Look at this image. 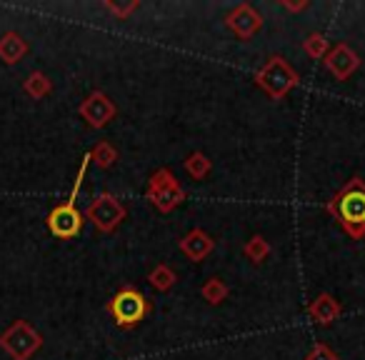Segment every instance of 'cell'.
Returning <instances> with one entry per match:
<instances>
[{"instance_id": "4fadbf2b", "label": "cell", "mask_w": 365, "mask_h": 360, "mask_svg": "<svg viewBox=\"0 0 365 360\" xmlns=\"http://www.w3.org/2000/svg\"><path fill=\"white\" fill-rule=\"evenodd\" d=\"M28 51H31V46H28V41L21 36V33L8 31L0 36V61L6 63V66L21 63L23 58L28 56Z\"/></svg>"}, {"instance_id": "7a4b0ae2", "label": "cell", "mask_w": 365, "mask_h": 360, "mask_svg": "<svg viewBox=\"0 0 365 360\" xmlns=\"http://www.w3.org/2000/svg\"><path fill=\"white\" fill-rule=\"evenodd\" d=\"M253 83L273 101H283L293 88H298L300 76L283 56H270L263 66L258 68Z\"/></svg>"}, {"instance_id": "9a60e30c", "label": "cell", "mask_w": 365, "mask_h": 360, "mask_svg": "<svg viewBox=\"0 0 365 360\" xmlns=\"http://www.w3.org/2000/svg\"><path fill=\"white\" fill-rule=\"evenodd\" d=\"M91 155V163H96L98 168H103V170H108V168H113L118 163V150L113 143L108 140H101L93 145V150L88 153Z\"/></svg>"}, {"instance_id": "603a6c76", "label": "cell", "mask_w": 365, "mask_h": 360, "mask_svg": "<svg viewBox=\"0 0 365 360\" xmlns=\"http://www.w3.org/2000/svg\"><path fill=\"white\" fill-rule=\"evenodd\" d=\"M280 8H285L288 13H303L310 8L308 0H300V3H295V0H280Z\"/></svg>"}, {"instance_id": "277c9868", "label": "cell", "mask_w": 365, "mask_h": 360, "mask_svg": "<svg viewBox=\"0 0 365 360\" xmlns=\"http://www.w3.org/2000/svg\"><path fill=\"white\" fill-rule=\"evenodd\" d=\"M0 348L6 350L13 360H31L43 348V335L28 320H13L0 333Z\"/></svg>"}, {"instance_id": "2e32d148", "label": "cell", "mask_w": 365, "mask_h": 360, "mask_svg": "<svg viewBox=\"0 0 365 360\" xmlns=\"http://www.w3.org/2000/svg\"><path fill=\"white\" fill-rule=\"evenodd\" d=\"M148 280H150V285L155 290L165 293V290H170L173 285H175L178 275H175V270H173L168 263H158L155 268H153L150 273H148Z\"/></svg>"}, {"instance_id": "5bb4252c", "label": "cell", "mask_w": 365, "mask_h": 360, "mask_svg": "<svg viewBox=\"0 0 365 360\" xmlns=\"http://www.w3.org/2000/svg\"><path fill=\"white\" fill-rule=\"evenodd\" d=\"M23 91H26V96L33 98V101H43V98H48L53 93V81L46 76V73L36 71V73H31V76L26 78V83H23Z\"/></svg>"}, {"instance_id": "5b68a950", "label": "cell", "mask_w": 365, "mask_h": 360, "mask_svg": "<svg viewBox=\"0 0 365 360\" xmlns=\"http://www.w3.org/2000/svg\"><path fill=\"white\" fill-rule=\"evenodd\" d=\"M145 195L160 213H173L185 200V188L178 183V178L173 175V170L158 168L150 175V180H148Z\"/></svg>"}, {"instance_id": "8992f818", "label": "cell", "mask_w": 365, "mask_h": 360, "mask_svg": "<svg viewBox=\"0 0 365 360\" xmlns=\"http://www.w3.org/2000/svg\"><path fill=\"white\" fill-rule=\"evenodd\" d=\"M86 218L96 225L101 233H115L120 223L128 218V208L113 193H101L86 210Z\"/></svg>"}, {"instance_id": "ac0fdd59", "label": "cell", "mask_w": 365, "mask_h": 360, "mask_svg": "<svg viewBox=\"0 0 365 360\" xmlns=\"http://www.w3.org/2000/svg\"><path fill=\"white\" fill-rule=\"evenodd\" d=\"M228 293H230L228 285H225L220 278L205 280L203 288H200V295H203V300H205V303H210V305H220L225 298H228Z\"/></svg>"}, {"instance_id": "ffe728a7", "label": "cell", "mask_w": 365, "mask_h": 360, "mask_svg": "<svg viewBox=\"0 0 365 360\" xmlns=\"http://www.w3.org/2000/svg\"><path fill=\"white\" fill-rule=\"evenodd\" d=\"M303 51L308 53L313 61H323L325 56H328V38L323 36V33H310L308 38L303 41Z\"/></svg>"}, {"instance_id": "8fae6325", "label": "cell", "mask_w": 365, "mask_h": 360, "mask_svg": "<svg viewBox=\"0 0 365 360\" xmlns=\"http://www.w3.org/2000/svg\"><path fill=\"white\" fill-rule=\"evenodd\" d=\"M178 248H180V253L188 260L200 263V260H205L215 250V240L210 238L203 228H193L188 235H182L180 243H178Z\"/></svg>"}, {"instance_id": "7c38bea8", "label": "cell", "mask_w": 365, "mask_h": 360, "mask_svg": "<svg viewBox=\"0 0 365 360\" xmlns=\"http://www.w3.org/2000/svg\"><path fill=\"white\" fill-rule=\"evenodd\" d=\"M343 313V305H340L338 298H333L330 293H320L313 303L308 305V315L320 325H330L340 318Z\"/></svg>"}, {"instance_id": "7402d4cb", "label": "cell", "mask_w": 365, "mask_h": 360, "mask_svg": "<svg viewBox=\"0 0 365 360\" xmlns=\"http://www.w3.org/2000/svg\"><path fill=\"white\" fill-rule=\"evenodd\" d=\"M305 360H340V358H338V353H335V350L330 348L328 343L318 340V343L310 348V353L305 355Z\"/></svg>"}, {"instance_id": "44dd1931", "label": "cell", "mask_w": 365, "mask_h": 360, "mask_svg": "<svg viewBox=\"0 0 365 360\" xmlns=\"http://www.w3.org/2000/svg\"><path fill=\"white\" fill-rule=\"evenodd\" d=\"M103 8H106L108 13H113L118 21H128V18H130L133 13L140 8V3H138V0H133V3H125V6H118V3H110V0H106V3H103Z\"/></svg>"}, {"instance_id": "9c48e42d", "label": "cell", "mask_w": 365, "mask_h": 360, "mask_svg": "<svg viewBox=\"0 0 365 360\" xmlns=\"http://www.w3.org/2000/svg\"><path fill=\"white\" fill-rule=\"evenodd\" d=\"M225 28L233 31L240 41H250V38L263 28V16H260L250 3H238V6L225 16Z\"/></svg>"}, {"instance_id": "30bf717a", "label": "cell", "mask_w": 365, "mask_h": 360, "mask_svg": "<svg viewBox=\"0 0 365 360\" xmlns=\"http://www.w3.org/2000/svg\"><path fill=\"white\" fill-rule=\"evenodd\" d=\"M323 63L335 81H348V78L360 68V56L348 46V43H335V46L328 51V56L323 58Z\"/></svg>"}, {"instance_id": "d6986e66", "label": "cell", "mask_w": 365, "mask_h": 360, "mask_svg": "<svg viewBox=\"0 0 365 360\" xmlns=\"http://www.w3.org/2000/svg\"><path fill=\"white\" fill-rule=\"evenodd\" d=\"M243 253H245V258L253 260V263H263V260L270 255V243L263 238V235H253V238L245 243Z\"/></svg>"}, {"instance_id": "6da1fadb", "label": "cell", "mask_w": 365, "mask_h": 360, "mask_svg": "<svg viewBox=\"0 0 365 360\" xmlns=\"http://www.w3.org/2000/svg\"><path fill=\"white\" fill-rule=\"evenodd\" d=\"M325 210L353 240L365 238V180L350 178L348 183L325 203Z\"/></svg>"}, {"instance_id": "3957f363", "label": "cell", "mask_w": 365, "mask_h": 360, "mask_svg": "<svg viewBox=\"0 0 365 360\" xmlns=\"http://www.w3.org/2000/svg\"><path fill=\"white\" fill-rule=\"evenodd\" d=\"M108 313L113 315L118 328H135L138 323L145 320V315L150 313V303L145 300V295L133 285H123L110 300H108Z\"/></svg>"}, {"instance_id": "52a82bcc", "label": "cell", "mask_w": 365, "mask_h": 360, "mask_svg": "<svg viewBox=\"0 0 365 360\" xmlns=\"http://www.w3.org/2000/svg\"><path fill=\"white\" fill-rule=\"evenodd\" d=\"M83 218H86V215L78 210L76 200H66V203L56 205V208L48 213L46 225L58 240H73L81 235L83 223H86Z\"/></svg>"}, {"instance_id": "e0dca14e", "label": "cell", "mask_w": 365, "mask_h": 360, "mask_svg": "<svg viewBox=\"0 0 365 360\" xmlns=\"http://www.w3.org/2000/svg\"><path fill=\"white\" fill-rule=\"evenodd\" d=\"M185 170H188V175L193 178V180H203V178H208V173L213 170V163H210V158L205 155V153L195 150L185 158Z\"/></svg>"}, {"instance_id": "ba28073f", "label": "cell", "mask_w": 365, "mask_h": 360, "mask_svg": "<svg viewBox=\"0 0 365 360\" xmlns=\"http://www.w3.org/2000/svg\"><path fill=\"white\" fill-rule=\"evenodd\" d=\"M78 113H81V118L88 125L101 130V128L110 125V123L115 120L118 106L110 101V96H106L103 91H93L91 96L78 106Z\"/></svg>"}]
</instances>
